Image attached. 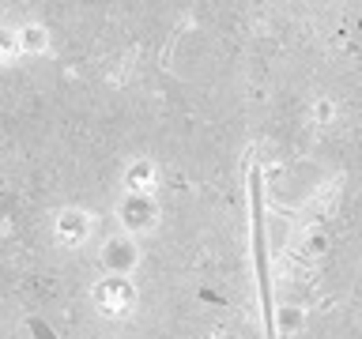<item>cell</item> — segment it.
<instances>
[{"label":"cell","mask_w":362,"mask_h":339,"mask_svg":"<svg viewBox=\"0 0 362 339\" xmlns=\"http://www.w3.org/2000/svg\"><path fill=\"white\" fill-rule=\"evenodd\" d=\"M158 185H163V174H158L155 158H132L121 170V192L124 196H158Z\"/></svg>","instance_id":"5b68a950"},{"label":"cell","mask_w":362,"mask_h":339,"mask_svg":"<svg viewBox=\"0 0 362 339\" xmlns=\"http://www.w3.org/2000/svg\"><path fill=\"white\" fill-rule=\"evenodd\" d=\"M113 219H117L124 234L140 237L158 226V200L155 196H121L117 208H113Z\"/></svg>","instance_id":"3957f363"},{"label":"cell","mask_w":362,"mask_h":339,"mask_svg":"<svg viewBox=\"0 0 362 339\" xmlns=\"http://www.w3.org/2000/svg\"><path fill=\"white\" fill-rule=\"evenodd\" d=\"M90 302H95V309L102 316L121 321V316H129L136 309L140 294H136V282L129 275H98L90 282Z\"/></svg>","instance_id":"6da1fadb"},{"label":"cell","mask_w":362,"mask_h":339,"mask_svg":"<svg viewBox=\"0 0 362 339\" xmlns=\"http://www.w3.org/2000/svg\"><path fill=\"white\" fill-rule=\"evenodd\" d=\"M19 53V38H16V27H0V64H11Z\"/></svg>","instance_id":"9c48e42d"},{"label":"cell","mask_w":362,"mask_h":339,"mask_svg":"<svg viewBox=\"0 0 362 339\" xmlns=\"http://www.w3.org/2000/svg\"><path fill=\"white\" fill-rule=\"evenodd\" d=\"M305 313L302 305H294V302H287V305H279L276 313H272V321H268V332H276V339H294L305 328Z\"/></svg>","instance_id":"52a82bcc"},{"label":"cell","mask_w":362,"mask_h":339,"mask_svg":"<svg viewBox=\"0 0 362 339\" xmlns=\"http://www.w3.org/2000/svg\"><path fill=\"white\" fill-rule=\"evenodd\" d=\"M339 117V106L332 98H313V106H310V121L317 124V129H328V124H336Z\"/></svg>","instance_id":"ba28073f"},{"label":"cell","mask_w":362,"mask_h":339,"mask_svg":"<svg viewBox=\"0 0 362 339\" xmlns=\"http://www.w3.org/2000/svg\"><path fill=\"white\" fill-rule=\"evenodd\" d=\"M16 38H19V53L23 56H42V53H49V45H53V34H49V27H45L42 19L19 23Z\"/></svg>","instance_id":"8992f818"},{"label":"cell","mask_w":362,"mask_h":339,"mask_svg":"<svg viewBox=\"0 0 362 339\" xmlns=\"http://www.w3.org/2000/svg\"><path fill=\"white\" fill-rule=\"evenodd\" d=\"M90 234H95V215H90V211H83V208H61V211H57V219H53L57 245L79 249Z\"/></svg>","instance_id":"277c9868"},{"label":"cell","mask_w":362,"mask_h":339,"mask_svg":"<svg viewBox=\"0 0 362 339\" xmlns=\"http://www.w3.org/2000/svg\"><path fill=\"white\" fill-rule=\"evenodd\" d=\"M98 260H102V275H129L132 279V271L140 268V260H144V249H140V237H132V234H110L106 242L98 245Z\"/></svg>","instance_id":"7a4b0ae2"}]
</instances>
